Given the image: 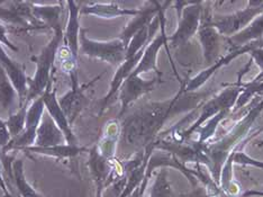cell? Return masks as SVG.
I'll list each match as a JSON object with an SVG mask.
<instances>
[{
	"label": "cell",
	"instance_id": "cell-1",
	"mask_svg": "<svg viewBox=\"0 0 263 197\" xmlns=\"http://www.w3.org/2000/svg\"><path fill=\"white\" fill-rule=\"evenodd\" d=\"M180 82V89L173 97L146 103L124 119L119 139L123 148L134 154L145 149L157 140L160 131L171 117L199 109L204 100L214 93L213 89L201 93H187L184 91L187 79Z\"/></svg>",
	"mask_w": 263,
	"mask_h": 197
},
{
	"label": "cell",
	"instance_id": "cell-2",
	"mask_svg": "<svg viewBox=\"0 0 263 197\" xmlns=\"http://www.w3.org/2000/svg\"><path fill=\"white\" fill-rule=\"evenodd\" d=\"M263 110V97H254L248 106V112L233 127L229 132L216 141H209L204 145L205 156L207 158V168L211 172L213 181L219 186L220 172L231 153L248 138L253 130L256 118ZM220 187V186H219Z\"/></svg>",
	"mask_w": 263,
	"mask_h": 197
},
{
	"label": "cell",
	"instance_id": "cell-3",
	"mask_svg": "<svg viewBox=\"0 0 263 197\" xmlns=\"http://www.w3.org/2000/svg\"><path fill=\"white\" fill-rule=\"evenodd\" d=\"M252 62H253L252 60L250 59V61L247 67H245V69L243 70V73L238 76V80L236 83H234V85H230L226 88L222 89L216 96L212 97L208 101H206V103H204L200 106L201 110H200L199 115L193 124H190L189 127L186 130H183L182 132H180L179 135H177L176 133H171V134H175L172 135V139L179 140V141H188L190 140L191 135H193L199 128H201L202 125L208 121V119H211L212 117L217 115L218 113L223 111H233L238 99V96H240V94L243 91L242 77L244 74L248 73V70L251 67Z\"/></svg>",
	"mask_w": 263,
	"mask_h": 197
},
{
	"label": "cell",
	"instance_id": "cell-4",
	"mask_svg": "<svg viewBox=\"0 0 263 197\" xmlns=\"http://www.w3.org/2000/svg\"><path fill=\"white\" fill-rule=\"evenodd\" d=\"M61 42H63V29L60 28L54 32L53 38L42 49L40 55L33 58L36 63V70L32 78H28V93L25 101L26 106H29L32 101L40 98L46 91V88L52 83V69Z\"/></svg>",
	"mask_w": 263,
	"mask_h": 197
},
{
	"label": "cell",
	"instance_id": "cell-5",
	"mask_svg": "<svg viewBox=\"0 0 263 197\" xmlns=\"http://www.w3.org/2000/svg\"><path fill=\"white\" fill-rule=\"evenodd\" d=\"M178 14V26L171 37H168V44L173 47L186 45L198 33L201 23L202 6L200 2H175Z\"/></svg>",
	"mask_w": 263,
	"mask_h": 197
},
{
	"label": "cell",
	"instance_id": "cell-6",
	"mask_svg": "<svg viewBox=\"0 0 263 197\" xmlns=\"http://www.w3.org/2000/svg\"><path fill=\"white\" fill-rule=\"evenodd\" d=\"M79 44V52L89 59L98 60L118 67L126 59L127 46L119 38L110 41H96L87 37V29L81 28Z\"/></svg>",
	"mask_w": 263,
	"mask_h": 197
},
{
	"label": "cell",
	"instance_id": "cell-7",
	"mask_svg": "<svg viewBox=\"0 0 263 197\" xmlns=\"http://www.w3.org/2000/svg\"><path fill=\"white\" fill-rule=\"evenodd\" d=\"M263 13V0H250L245 8L225 15L213 14L211 23L223 38L229 39L241 32Z\"/></svg>",
	"mask_w": 263,
	"mask_h": 197
},
{
	"label": "cell",
	"instance_id": "cell-8",
	"mask_svg": "<svg viewBox=\"0 0 263 197\" xmlns=\"http://www.w3.org/2000/svg\"><path fill=\"white\" fill-rule=\"evenodd\" d=\"M44 101L43 98L40 97L32 101L28 106L27 114H26V123L25 129L23 132L16 136V138L11 139L7 146L2 148V152L8 153L10 151H22L23 149L34 146L35 139H36V132L41 124L42 118L44 115Z\"/></svg>",
	"mask_w": 263,
	"mask_h": 197
},
{
	"label": "cell",
	"instance_id": "cell-9",
	"mask_svg": "<svg viewBox=\"0 0 263 197\" xmlns=\"http://www.w3.org/2000/svg\"><path fill=\"white\" fill-rule=\"evenodd\" d=\"M207 5V7L202 6L201 23L198 29V33H197V37H198V40L202 47L205 62L212 65L220 58L219 56L220 51H222L223 41H225L226 39L223 38L217 29L212 25L211 19L213 16V13L211 7H209L211 4L208 3Z\"/></svg>",
	"mask_w": 263,
	"mask_h": 197
},
{
	"label": "cell",
	"instance_id": "cell-10",
	"mask_svg": "<svg viewBox=\"0 0 263 197\" xmlns=\"http://www.w3.org/2000/svg\"><path fill=\"white\" fill-rule=\"evenodd\" d=\"M159 82H162V80L158 76L147 80L143 79L141 76H129L124 81L117 95L121 101V111L118 113V117L121 118L127 112L128 107L137 99L153 92Z\"/></svg>",
	"mask_w": 263,
	"mask_h": 197
},
{
	"label": "cell",
	"instance_id": "cell-11",
	"mask_svg": "<svg viewBox=\"0 0 263 197\" xmlns=\"http://www.w3.org/2000/svg\"><path fill=\"white\" fill-rule=\"evenodd\" d=\"M165 17L164 13L161 15V33L158 35L157 38L152 40L151 43L145 47L144 52H143V56L140 60L139 64L135 68V70L132 73L130 76H142L143 74L150 73V71H154L158 77H162V73L158 68V56L160 50L164 46L166 53L170 57V50H169V44H168V35L165 33ZM171 60V57H170ZM172 61V60H171Z\"/></svg>",
	"mask_w": 263,
	"mask_h": 197
},
{
	"label": "cell",
	"instance_id": "cell-12",
	"mask_svg": "<svg viewBox=\"0 0 263 197\" xmlns=\"http://www.w3.org/2000/svg\"><path fill=\"white\" fill-rule=\"evenodd\" d=\"M262 46V41L259 42H253V43H250L248 45H245L241 49H235V50H230V52L225 55L224 57H220L216 62L213 63L212 65H209L207 69L204 71H201L198 75H196L193 78H187L186 82V87H184V91L187 93H194L197 89L200 88L201 86H204L205 83L208 81V79H211L212 77L217 73L218 70L224 68L225 65L230 64L233 60L237 59L238 57H241L243 55H249V53L254 50L255 47Z\"/></svg>",
	"mask_w": 263,
	"mask_h": 197
},
{
	"label": "cell",
	"instance_id": "cell-13",
	"mask_svg": "<svg viewBox=\"0 0 263 197\" xmlns=\"http://www.w3.org/2000/svg\"><path fill=\"white\" fill-rule=\"evenodd\" d=\"M101 76H98L97 78H95L92 81L89 83H83V85H79L78 82V76L71 78L72 80V86L69 92L65 93L63 96H61L59 99V104L61 106L62 111L64 112L65 116L69 119L70 124L72 125L76 119L79 117L81 112L85 110V107L88 104V98L86 97V91L90 87L96 80L99 79Z\"/></svg>",
	"mask_w": 263,
	"mask_h": 197
},
{
	"label": "cell",
	"instance_id": "cell-14",
	"mask_svg": "<svg viewBox=\"0 0 263 197\" xmlns=\"http://www.w3.org/2000/svg\"><path fill=\"white\" fill-rule=\"evenodd\" d=\"M41 97L43 98L44 106H45L47 114L52 117V119L55 122L59 129L62 131L65 141H67L68 145H79L77 140V136L73 133L72 125L70 124L69 119L67 118V116H65L64 112L62 111L61 106H60V104H59V99L57 97V92H55V89L53 88L52 83L46 88V91L44 92V94L42 95Z\"/></svg>",
	"mask_w": 263,
	"mask_h": 197
},
{
	"label": "cell",
	"instance_id": "cell-15",
	"mask_svg": "<svg viewBox=\"0 0 263 197\" xmlns=\"http://www.w3.org/2000/svg\"><path fill=\"white\" fill-rule=\"evenodd\" d=\"M0 67L3 68L5 74L7 75L9 80L13 83L17 96H18V105L20 107H23L25 105L27 98L28 78L26 77L23 65L14 61L8 56L2 44H0Z\"/></svg>",
	"mask_w": 263,
	"mask_h": 197
},
{
	"label": "cell",
	"instance_id": "cell-16",
	"mask_svg": "<svg viewBox=\"0 0 263 197\" xmlns=\"http://www.w3.org/2000/svg\"><path fill=\"white\" fill-rule=\"evenodd\" d=\"M112 159H107L98 150L97 146L89 151V169L97 187V197H101L103 189L109 184L114 171Z\"/></svg>",
	"mask_w": 263,
	"mask_h": 197
},
{
	"label": "cell",
	"instance_id": "cell-17",
	"mask_svg": "<svg viewBox=\"0 0 263 197\" xmlns=\"http://www.w3.org/2000/svg\"><path fill=\"white\" fill-rule=\"evenodd\" d=\"M165 5V3H164ZM164 5L160 4L158 2H147L145 3V7L141 8V13L133 17L125 28L122 31L121 35H119V39H121L125 45L128 46V43L130 40L133 39L134 35L140 32L142 28L150 25L152 21L157 17L160 13V10L164 7Z\"/></svg>",
	"mask_w": 263,
	"mask_h": 197
},
{
	"label": "cell",
	"instance_id": "cell-18",
	"mask_svg": "<svg viewBox=\"0 0 263 197\" xmlns=\"http://www.w3.org/2000/svg\"><path fill=\"white\" fill-rule=\"evenodd\" d=\"M141 13V8H124L119 3H90L80 9V15H92L99 19L111 20L117 17L130 16L135 17Z\"/></svg>",
	"mask_w": 263,
	"mask_h": 197
},
{
	"label": "cell",
	"instance_id": "cell-19",
	"mask_svg": "<svg viewBox=\"0 0 263 197\" xmlns=\"http://www.w3.org/2000/svg\"><path fill=\"white\" fill-rule=\"evenodd\" d=\"M68 9H69V16H68V23L65 26V31L63 32V42L64 45L68 47L69 51L72 53V56L78 60L80 50V8L78 7L76 2H68Z\"/></svg>",
	"mask_w": 263,
	"mask_h": 197
},
{
	"label": "cell",
	"instance_id": "cell-20",
	"mask_svg": "<svg viewBox=\"0 0 263 197\" xmlns=\"http://www.w3.org/2000/svg\"><path fill=\"white\" fill-rule=\"evenodd\" d=\"M67 143L62 131L59 129L55 122L49 114H44L36 132L34 146L36 147H51Z\"/></svg>",
	"mask_w": 263,
	"mask_h": 197
},
{
	"label": "cell",
	"instance_id": "cell-21",
	"mask_svg": "<svg viewBox=\"0 0 263 197\" xmlns=\"http://www.w3.org/2000/svg\"><path fill=\"white\" fill-rule=\"evenodd\" d=\"M263 39V13L259 15L254 21L251 22L249 25L242 29L241 32L233 35L232 38L226 39L229 43L230 50L241 49L253 42H259Z\"/></svg>",
	"mask_w": 263,
	"mask_h": 197
},
{
	"label": "cell",
	"instance_id": "cell-22",
	"mask_svg": "<svg viewBox=\"0 0 263 197\" xmlns=\"http://www.w3.org/2000/svg\"><path fill=\"white\" fill-rule=\"evenodd\" d=\"M86 150L87 149L85 147H81L80 145H68V143H63V145L51 146V147L31 146L28 148L23 149L22 151L63 160V159H73L78 156V154H80L81 152Z\"/></svg>",
	"mask_w": 263,
	"mask_h": 197
},
{
	"label": "cell",
	"instance_id": "cell-23",
	"mask_svg": "<svg viewBox=\"0 0 263 197\" xmlns=\"http://www.w3.org/2000/svg\"><path fill=\"white\" fill-rule=\"evenodd\" d=\"M32 15L35 20L40 22L42 25L45 26L47 29H57L61 27V13L62 7L61 4L50 5V6H41L37 4L31 3Z\"/></svg>",
	"mask_w": 263,
	"mask_h": 197
},
{
	"label": "cell",
	"instance_id": "cell-24",
	"mask_svg": "<svg viewBox=\"0 0 263 197\" xmlns=\"http://www.w3.org/2000/svg\"><path fill=\"white\" fill-rule=\"evenodd\" d=\"M119 139H121V125L118 124L117 119H114L107 124L104 138L100 142V146H97L99 152L105 158L112 159Z\"/></svg>",
	"mask_w": 263,
	"mask_h": 197
},
{
	"label": "cell",
	"instance_id": "cell-25",
	"mask_svg": "<svg viewBox=\"0 0 263 197\" xmlns=\"http://www.w3.org/2000/svg\"><path fill=\"white\" fill-rule=\"evenodd\" d=\"M11 182L15 184L17 193H18L17 195L21 197H43L26 181L25 167H24V161L22 159H15L14 161Z\"/></svg>",
	"mask_w": 263,
	"mask_h": 197
},
{
	"label": "cell",
	"instance_id": "cell-26",
	"mask_svg": "<svg viewBox=\"0 0 263 197\" xmlns=\"http://www.w3.org/2000/svg\"><path fill=\"white\" fill-rule=\"evenodd\" d=\"M232 111H223L218 113L217 115H215L214 117H212L211 119L205 123V125H202L201 128H199L198 130L196 131L197 133H199L198 140L197 142L199 143H207L212 140L213 136L216 134V131L218 129V125L222 123L225 118H227V116H230Z\"/></svg>",
	"mask_w": 263,
	"mask_h": 197
},
{
	"label": "cell",
	"instance_id": "cell-27",
	"mask_svg": "<svg viewBox=\"0 0 263 197\" xmlns=\"http://www.w3.org/2000/svg\"><path fill=\"white\" fill-rule=\"evenodd\" d=\"M16 94L13 83L9 80L7 75L5 74L3 68L0 67V105L3 106L5 111L9 112V114L11 113L10 109L14 103Z\"/></svg>",
	"mask_w": 263,
	"mask_h": 197
},
{
	"label": "cell",
	"instance_id": "cell-28",
	"mask_svg": "<svg viewBox=\"0 0 263 197\" xmlns=\"http://www.w3.org/2000/svg\"><path fill=\"white\" fill-rule=\"evenodd\" d=\"M172 194L173 192L168 179V170L166 168H161L155 176L148 197H171Z\"/></svg>",
	"mask_w": 263,
	"mask_h": 197
},
{
	"label": "cell",
	"instance_id": "cell-29",
	"mask_svg": "<svg viewBox=\"0 0 263 197\" xmlns=\"http://www.w3.org/2000/svg\"><path fill=\"white\" fill-rule=\"evenodd\" d=\"M28 106L24 105L23 107H20L17 112L10 113L6 124H7V128L9 131V134L11 139L18 136L24 129H25V123H26V114H27Z\"/></svg>",
	"mask_w": 263,
	"mask_h": 197
},
{
	"label": "cell",
	"instance_id": "cell-30",
	"mask_svg": "<svg viewBox=\"0 0 263 197\" xmlns=\"http://www.w3.org/2000/svg\"><path fill=\"white\" fill-rule=\"evenodd\" d=\"M230 158L232 159L233 165H240V166H249V167H255V168L263 169V161L254 159L247 152L243 150L241 151H233L231 153Z\"/></svg>",
	"mask_w": 263,
	"mask_h": 197
},
{
	"label": "cell",
	"instance_id": "cell-31",
	"mask_svg": "<svg viewBox=\"0 0 263 197\" xmlns=\"http://www.w3.org/2000/svg\"><path fill=\"white\" fill-rule=\"evenodd\" d=\"M249 56L251 57V60L258 64V67L260 68V74L253 80L249 81V83L250 85H258V83L263 82V47H255L254 50L249 53Z\"/></svg>",
	"mask_w": 263,
	"mask_h": 197
},
{
	"label": "cell",
	"instance_id": "cell-32",
	"mask_svg": "<svg viewBox=\"0 0 263 197\" xmlns=\"http://www.w3.org/2000/svg\"><path fill=\"white\" fill-rule=\"evenodd\" d=\"M262 132H263V110H262V112L260 113L259 117L256 118V121H255V123H254V127H253V130L251 131V133L248 135V138L245 139V140L241 143V145L235 149L234 151H241V150H243L244 147L247 146L250 141H252L254 138H256V136H258L259 134H261Z\"/></svg>",
	"mask_w": 263,
	"mask_h": 197
},
{
	"label": "cell",
	"instance_id": "cell-33",
	"mask_svg": "<svg viewBox=\"0 0 263 197\" xmlns=\"http://www.w3.org/2000/svg\"><path fill=\"white\" fill-rule=\"evenodd\" d=\"M0 44H4L5 46H7L8 49L13 50L15 52L18 51V47L15 46L8 39L7 35V27H6L4 24L0 23Z\"/></svg>",
	"mask_w": 263,
	"mask_h": 197
},
{
	"label": "cell",
	"instance_id": "cell-34",
	"mask_svg": "<svg viewBox=\"0 0 263 197\" xmlns=\"http://www.w3.org/2000/svg\"><path fill=\"white\" fill-rule=\"evenodd\" d=\"M10 140L11 136L9 134L7 124H6V121H3V119L0 118V146L4 148L5 146L8 145Z\"/></svg>",
	"mask_w": 263,
	"mask_h": 197
},
{
	"label": "cell",
	"instance_id": "cell-35",
	"mask_svg": "<svg viewBox=\"0 0 263 197\" xmlns=\"http://www.w3.org/2000/svg\"><path fill=\"white\" fill-rule=\"evenodd\" d=\"M0 189L3 190L4 197H14L13 194H11L10 189L8 188V185L6 183L4 175H3V170H2V166H0Z\"/></svg>",
	"mask_w": 263,
	"mask_h": 197
},
{
	"label": "cell",
	"instance_id": "cell-36",
	"mask_svg": "<svg viewBox=\"0 0 263 197\" xmlns=\"http://www.w3.org/2000/svg\"><path fill=\"white\" fill-rule=\"evenodd\" d=\"M253 196H258V197H263V189L258 190V189H249L247 192H244L241 197H253Z\"/></svg>",
	"mask_w": 263,
	"mask_h": 197
},
{
	"label": "cell",
	"instance_id": "cell-37",
	"mask_svg": "<svg viewBox=\"0 0 263 197\" xmlns=\"http://www.w3.org/2000/svg\"><path fill=\"white\" fill-rule=\"evenodd\" d=\"M219 197H231V196H229V195H227L226 193H224V192H223L222 194H220V196H219Z\"/></svg>",
	"mask_w": 263,
	"mask_h": 197
},
{
	"label": "cell",
	"instance_id": "cell-38",
	"mask_svg": "<svg viewBox=\"0 0 263 197\" xmlns=\"http://www.w3.org/2000/svg\"><path fill=\"white\" fill-rule=\"evenodd\" d=\"M16 197H21V196H18V195H17V196H16Z\"/></svg>",
	"mask_w": 263,
	"mask_h": 197
},
{
	"label": "cell",
	"instance_id": "cell-39",
	"mask_svg": "<svg viewBox=\"0 0 263 197\" xmlns=\"http://www.w3.org/2000/svg\"><path fill=\"white\" fill-rule=\"evenodd\" d=\"M262 44H263V39H262Z\"/></svg>",
	"mask_w": 263,
	"mask_h": 197
},
{
	"label": "cell",
	"instance_id": "cell-40",
	"mask_svg": "<svg viewBox=\"0 0 263 197\" xmlns=\"http://www.w3.org/2000/svg\"><path fill=\"white\" fill-rule=\"evenodd\" d=\"M0 148H2V146H0Z\"/></svg>",
	"mask_w": 263,
	"mask_h": 197
}]
</instances>
